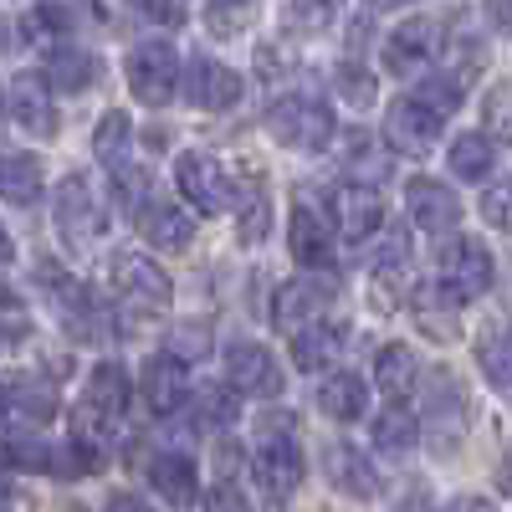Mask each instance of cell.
Masks as SVG:
<instances>
[{
	"mask_svg": "<svg viewBox=\"0 0 512 512\" xmlns=\"http://www.w3.org/2000/svg\"><path fill=\"white\" fill-rule=\"evenodd\" d=\"M149 487L169 502V507H195L200 497V466L190 451H159L149 461Z\"/></svg>",
	"mask_w": 512,
	"mask_h": 512,
	"instance_id": "cell-19",
	"label": "cell"
},
{
	"mask_svg": "<svg viewBox=\"0 0 512 512\" xmlns=\"http://www.w3.org/2000/svg\"><path fill=\"white\" fill-rule=\"evenodd\" d=\"M436 52H441V26L431 16H415L384 36V67L395 77H415L420 67L436 62Z\"/></svg>",
	"mask_w": 512,
	"mask_h": 512,
	"instance_id": "cell-13",
	"label": "cell"
},
{
	"mask_svg": "<svg viewBox=\"0 0 512 512\" xmlns=\"http://www.w3.org/2000/svg\"><path fill=\"white\" fill-rule=\"evenodd\" d=\"M446 159H451V175H461V180H487L492 164H497V144L472 128V134H456V139H451Z\"/></svg>",
	"mask_w": 512,
	"mask_h": 512,
	"instance_id": "cell-31",
	"label": "cell"
},
{
	"mask_svg": "<svg viewBox=\"0 0 512 512\" xmlns=\"http://www.w3.org/2000/svg\"><path fill=\"white\" fill-rule=\"evenodd\" d=\"M82 21H93L88 0H36V26H47V31H77Z\"/></svg>",
	"mask_w": 512,
	"mask_h": 512,
	"instance_id": "cell-36",
	"label": "cell"
},
{
	"mask_svg": "<svg viewBox=\"0 0 512 512\" xmlns=\"http://www.w3.org/2000/svg\"><path fill=\"white\" fill-rule=\"evenodd\" d=\"M441 512H497L492 502H482V497H456V502H446Z\"/></svg>",
	"mask_w": 512,
	"mask_h": 512,
	"instance_id": "cell-48",
	"label": "cell"
},
{
	"mask_svg": "<svg viewBox=\"0 0 512 512\" xmlns=\"http://www.w3.org/2000/svg\"><path fill=\"white\" fill-rule=\"evenodd\" d=\"M251 6H256V0H210V31H216V36L241 31L246 16H251Z\"/></svg>",
	"mask_w": 512,
	"mask_h": 512,
	"instance_id": "cell-40",
	"label": "cell"
},
{
	"mask_svg": "<svg viewBox=\"0 0 512 512\" xmlns=\"http://www.w3.org/2000/svg\"><path fill=\"white\" fill-rule=\"evenodd\" d=\"M0 52H6V21H0Z\"/></svg>",
	"mask_w": 512,
	"mask_h": 512,
	"instance_id": "cell-52",
	"label": "cell"
},
{
	"mask_svg": "<svg viewBox=\"0 0 512 512\" xmlns=\"http://www.w3.org/2000/svg\"><path fill=\"white\" fill-rule=\"evenodd\" d=\"M323 472H328V482H333L338 492H344V497H359V502L379 497V477H374L369 456H364V451H354L349 441H333V446L323 451Z\"/></svg>",
	"mask_w": 512,
	"mask_h": 512,
	"instance_id": "cell-22",
	"label": "cell"
},
{
	"mask_svg": "<svg viewBox=\"0 0 512 512\" xmlns=\"http://www.w3.org/2000/svg\"><path fill=\"white\" fill-rule=\"evenodd\" d=\"M487 16H492V26L502 31V26H507V0H487Z\"/></svg>",
	"mask_w": 512,
	"mask_h": 512,
	"instance_id": "cell-49",
	"label": "cell"
},
{
	"mask_svg": "<svg viewBox=\"0 0 512 512\" xmlns=\"http://www.w3.org/2000/svg\"><path fill=\"white\" fill-rule=\"evenodd\" d=\"M41 82L57 93H82V88H93L98 82V57L93 52H82V47H57L47 57V72H41Z\"/></svg>",
	"mask_w": 512,
	"mask_h": 512,
	"instance_id": "cell-30",
	"label": "cell"
},
{
	"mask_svg": "<svg viewBox=\"0 0 512 512\" xmlns=\"http://www.w3.org/2000/svg\"><path fill=\"white\" fill-rule=\"evenodd\" d=\"M333 297H338V282H333L328 272H303V277H292V282L277 287V297H272V323H277L282 333H292V328H303V323H313V318H328Z\"/></svg>",
	"mask_w": 512,
	"mask_h": 512,
	"instance_id": "cell-9",
	"label": "cell"
},
{
	"mask_svg": "<svg viewBox=\"0 0 512 512\" xmlns=\"http://www.w3.org/2000/svg\"><path fill=\"white\" fill-rule=\"evenodd\" d=\"M487 123H492V134H507V88H492V98H487Z\"/></svg>",
	"mask_w": 512,
	"mask_h": 512,
	"instance_id": "cell-46",
	"label": "cell"
},
{
	"mask_svg": "<svg viewBox=\"0 0 512 512\" xmlns=\"http://www.w3.org/2000/svg\"><path fill=\"white\" fill-rule=\"evenodd\" d=\"M338 93H344L349 103H359V108H369L374 103V77L359 62H344V67H338Z\"/></svg>",
	"mask_w": 512,
	"mask_h": 512,
	"instance_id": "cell-41",
	"label": "cell"
},
{
	"mask_svg": "<svg viewBox=\"0 0 512 512\" xmlns=\"http://www.w3.org/2000/svg\"><path fill=\"white\" fill-rule=\"evenodd\" d=\"M425 415H431V431L441 436V451H456V441H461V415H466V395H461V384H456L451 369H436ZM436 436H431V441H436Z\"/></svg>",
	"mask_w": 512,
	"mask_h": 512,
	"instance_id": "cell-23",
	"label": "cell"
},
{
	"mask_svg": "<svg viewBox=\"0 0 512 512\" xmlns=\"http://www.w3.org/2000/svg\"><path fill=\"white\" fill-rule=\"evenodd\" d=\"M267 134L282 149H292V154H323L333 144V134H338V118L313 93H282L267 108Z\"/></svg>",
	"mask_w": 512,
	"mask_h": 512,
	"instance_id": "cell-3",
	"label": "cell"
},
{
	"mask_svg": "<svg viewBox=\"0 0 512 512\" xmlns=\"http://www.w3.org/2000/svg\"><path fill=\"white\" fill-rule=\"evenodd\" d=\"M384 164H390V159L374 154V144H369L364 134L349 139V175H354V185H369V190H374V180L384 175Z\"/></svg>",
	"mask_w": 512,
	"mask_h": 512,
	"instance_id": "cell-39",
	"label": "cell"
},
{
	"mask_svg": "<svg viewBox=\"0 0 512 512\" xmlns=\"http://www.w3.org/2000/svg\"><path fill=\"white\" fill-rule=\"evenodd\" d=\"M26 333H31L26 313H21V308H11V303H0V354H6V349H16Z\"/></svg>",
	"mask_w": 512,
	"mask_h": 512,
	"instance_id": "cell-44",
	"label": "cell"
},
{
	"mask_svg": "<svg viewBox=\"0 0 512 512\" xmlns=\"http://www.w3.org/2000/svg\"><path fill=\"white\" fill-rule=\"evenodd\" d=\"M231 210H236V226H241V241L246 246L267 241V231H272V200H267L262 185H236Z\"/></svg>",
	"mask_w": 512,
	"mask_h": 512,
	"instance_id": "cell-32",
	"label": "cell"
},
{
	"mask_svg": "<svg viewBox=\"0 0 512 512\" xmlns=\"http://www.w3.org/2000/svg\"><path fill=\"white\" fill-rule=\"evenodd\" d=\"M180 88H185L190 108H200V113H226V108L241 103L246 82H241V72H231V67L216 62V57H190V62L180 67Z\"/></svg>",
	"mask_w": 512,
	"mask_h": 512,
	"instance_id": "cell-10",
	"label": "cell"
},
{
	"mask_svg": "<svg viewBox=\"0 0 512 512\" xmlns=\"http://www.w3.org/2000/svg\"><path fill=\"white\" fill-rule=\"evenodd\" d=\"M123 77H128V93H134L144 108H164L180 93V57H175L169 41H139L123 62Z\"/></svg>",
	"mask_w": 512,
	"mask_h": 512,
	"instance_id": "cell-7",
	"label": "cell"
},
{
	"mask_svg": "<svg viewBox=\"0 0 512 512\" xmlns=\"http://www.w3.org/2000/svg\"><path fill=\"white\" fill-rule=\"evenodd\" d=\"M251 472H256V482H262L272 497H292L297 487H303L308 461H303V446H297L287 415L267 420L262 431H256V441H251Z\"/></svg>",
	"mask_w": 512,
	"mask_h": 512,
	"instance_id": "cell-4",
	"label": "cell"
},
{
	"mask_svg": "<svg viewBox=\"0 0 512 512\" xmlns=\"http://www.w3.org/2000/svg\"><path fill=\"white\" fill-rule=\"evenodd\" d=\"M108 292H113V303L128 308L134 318H159L175 303V282H169V272L159 262H149L144 251H113Z\"/></svg>",
	"mask_w": 512,
	"mask_h": 512,
	"instance_id": "cell-2",
	"label": "cell"
},
{
	"mask_svg": "<svg viewBox=\"0 0 512 512\" xmlns=\"http://www.w3.org/2000/svg\"><path fill=\"white\" fill-rule=\"evenodd\" d=\"M139 395H144L149 415H159V420L180 415V410L190 405V369H185V359H175V354H154V359L144 364Z\"/></svg>",
	"mask_w": 512,
	"mask_h": 512,
	"instance_id": "cell-14",
	"label": "cell"
},
{
	"mask_svg": "<svg viewBox=\"0 0 512 512\" xmlns=\"http://www.w3.org/2000/svg\"><path fill=\"white\" fill-rule=\"evenodd\" d=\"M226 384L246 400H277L282 369H277L272 349H262V344H231L226 349Z\"/></svg>",
	"mask_w": 512,
	"mask_h": 512,
	"instance_id": "cell-12",
	"label": "cell"
},
{
	"mask_svg": "<svg viewBox=\"0 0 512 512\" xmlns=\"http://www.w3.org/2000/svg\"><path fill=\"white\" fill-rule=\"evenodd\" d=\"M405 210H410V221L420 231H431V236H451L461 226V200L451 185L431 180V175H415L405 185Z\"/></svg>",
	"mask_w": 512,
	"mask_h": 512,
	"instance_id": "cell-15",
	"label": "cell"
},
{
	"mask_svg": "<svg viewBox=\"0 0 512 512\" xmlns=\"http://www.w3.org/2000/svg\"><path fill=\"white\" fill-rule=\"evenodd\" d=\"M205 512H251V502H246L241 482L221 477V482H210V492H205Z\"/></svg>",
	"mask_w": 512,
	"mask_h": 512,
	"instance_id": "cell-42",
	"label": "cell"
},
{
	"mask_svg": "<svg viewBox=\"0 0 512 512\" xmlns=\"http://www.w3.org/2000/svg\"><path fill=\"white\" fill-rule=\"evenodd\" d=\"M41 287H47L57 297V308H62V328H72L77 338H98L103 333V318H98V303L88 292H82L72 277H62L57 267H41Z\"/></svg>",
	"mask_w": 512,
	"mask_h": 512,
	"instance_id": "cell-21",
	"label": "cell"
},
{
	"mask_svg": "<svg viewBox=\"0 0 512 512\" xmlns=\"http://www.w3.org/2000/svg\"><path fill=\"white\" fill-rule=\"evenodd\" d=\"M405 262H410V236L395 231L390 241H384V251L374 256V277H395V272H405Z\"/></svg>",
	"mask_w": 512,
	"mask_h": 512,
	"instance_id": "cell-43",
	"label": "cell"
},
{
	"mask_svg": "<svg viewBox=\"0 0 512 512\" xmlns=\"http://www.w3.org/2000/svg\"><path fill=\"white\" fill-rule=\"evenodd\" d=\"M436 282L456 303H477L492 292V251L477 236H451L436 256Z\"/></svg>",
	"mask_w": 512,
	"mask_h": 512,
	"instance_id": "cell-6",
	"label": "cell"
},
{
	"mask_svg": "<svg viewBox=\"0 0 512 512\" xmlns=\"http://www.w3.org/2000/svg\"><path fill=\"white\" fill-rule=\"evenodd\" d=\"M57 231L77 251H88V246L103 241V231H108V200L93 190L88 175H67L57 185Z\"/></svg>",
	"mask_w": 512,
	"mask_h": 512,
	"instance_id": "cell-5",
	"label": "cell"
},
{
	"mask_svg": "<svg viewBox=\"0 0 512 512\" xmlns=\"http://www.w3.org/2000/svg\"><path fill=\"white\" fill-rule=\"evenodd\" d=\"M333 210H338V231H344V241H369L379 226H384V200L369 190V185H344L333 195Z\"/></svg>",
	"mask_w": 512,
	"mask_h": 512,
	"instance_id": "cell-24",
	"label": "cell"
},
{
	"mask_svg": "<svg viewBox=\"0 0 512 512\" xmlns=\"http://www.w3.org/2000/svg\"><path fill=\"white\" fill-rule=\"evenodd\" d=\"M415 436H420V425H415L410 405H390V410L374 420V446L384 456H410L415 451Z\"/></svg>",
	"mask_w": 512,
	"mask_h": 512,
	"instance_id": "cell-33",
	"label": "cell"
},
{
	"mask_svg": "<svg viewBox=\"0 0 512 512\" xmlns=\"http://www.w3.org/2000/svg\"><path fill=\"white\" fill-rule=\"evenodd\" d=\"M349 344V323H338V318H313L303 328H292V364L313 374V369H328L338 354H344Z\"/></svg>",
	"mask_w": 512,
	"mask_h": 512,
	"instance_id": "cell-17",
	"label": "cell"
},
{
	"mask_svg": "<svg viewBox=\"0 0 512 512\" xmlns=\"http://www.w3.org/2000/svg\"><path fill=\"white\" fill-rule=\"evenodd\" d=\"M482 216L492 231H507V185H492L487 200H482Z\"/></svg>",
	"mask_w": 512,
	"mask_h": 512,
	"instance_id": "cell-45",
	"label": "cell"
},
{
	"mask_svg": "<svg viewBox=\"0 0 512 512\" xmlns=\"http://www.w3.org/2000/svg\"><path fill=\"white\" fill-rule=\"evenodd\" d=\"M410 313H415V323L431 333V338H441V344L461 333V303H456V297H451L436 277L420 282V287L410 292Z\"/></svg>",
	"mask_w": 512,
	"mask_h": 512,
	"instance_id": "cell-26",
	"label": "cell"
},
{
	"mask_svg": "<svg viewBox=\"0 0 512 512\" xmlns=\"http://www.w3.org/2000/svg\"><path fill=\"white\" fill-rule=\"evenodd\" d=\"M93 154H98V164L108 169V175H128V169H134V128H128V113L113 108V113L98 123Z\"/></svg>",
	"mask_w": 512,
	"mask_h": 512,
	"instance_id": "cell-29",
	"label": "cell"
},
{
	"mask_svg": "<svg viewBox=\"0 0 512 512\" xmlns=\"http://www.w3.org/2000/svg\"><path fill=\"white\" fill-rule=\"evenodd\" d=\"M41 195H47V175H41L36 154H0V200L26 210Z\"/></svg>",
	"mask_w": 512,
	"mask_h": 512,
	"instance_id": "cell-27",
	"label": "cell"
},
{
	"mask_svg": "<svg viewBox=\"0 0 512 512\" xmlns=\"http://www.w3.org/2000/svg\"><path fill=\"white\" fill-rule=\"evenodd\" d=\"M441 128H446L441 113H431V108L415 103V98H400L390 113H384V144H390L395 154H405V159H420V154L436 149Z\"/></svg>",
	"mask_w": 512,
	"mask_h": 512,
	"instance_id": "cell-11",
	"label": "cell"
},
{
	"mask_svg": "<svg viewBox=\"0 0 512 512\" xmlns=\"http://www.w3.org/2000/svg\"><path fill=\"white\" fill-rule=\"evenodd\" d=\"M318 410L338 425H354L369 415V384L354 374V369H333L323 384H318Z\"/></svg>",
	"mask_w": 512,
	"mask_h": 512,
	"instance_id": "cell-25",
	"label": "cell"
},
{
	"mask_svg": "<svg viewBox=\"0 0 512 512\" xmlns=\"http://www.w3.org/2000/svg\"><path fill=\"white\" fill-rule=\"evenodd\" d=\"M123 405H128V374H123L118 364H98V369L88 374V390H82V400H77L72 415H67L72 441L103 451V446L113 441V425H118Z\"/></svg>",
	"mask_w": 512,
	"mask_h": 512,
	"instance_id": "cell-1",
	"label": "cell"
},
{
	"mask_svg": "<svg viewBox=\"0 0 512 512\" xmlns=\"http://www.w3.org/2000/svg\"><path fill=\"white\" fill-rule=\"evenodd\" d=\"M11 118L36 139H52L57 134V108H52V88L41 82L36 72H21L11 82Z\"/></svg>",
	"mask_w": 512,
	"mask_h": 512,
	"instance_id": "cell-20",
	"label": "cell"
},
{
	"mask_svg": "<svg viewBox=\"0 0 512 512\" xmlns=\"http://www.w3.org/2000/svg\"><path fill=\"white\" fill-rule=\"evenodd\" d=\"M415 354L405 344H384L374 354V384H379V395L390 400V405H405L415 395Z\"/></svg>",
	"mask_w": 512,
	"mask_h": 512,
	"instance_id": "cell-28",
	"label": "cell"
},
{
	"mask_svg": "<svg viewBox=\"0 0 512 512\" xmlns=\"http://www.w3.org/2000/svg\"><path fill=\"white\" fill-rule=\"evenodd\" d=\"M287 246L297 256V267H308V272H328V262H333V231L313 205H292Z\"/></svg>",
	"mask_w": 512,
	"mask_h": 512,
	"instance_id": "cell-18",
	"label": "cell"
},
{
	"mask_svg": "<svg viewBox=\"0 0 512 512\" xmlns=\"http://www.w3.org/2000/svg\"><path fill=\"white\" fill-rule=\"evenodd\" d=\"M134 221H139V236H144L154 251H190V241H195L190 216H185L180 205L159 200V195H149V200L134 205Z\"/></svg>",
	"mask_w": 512,
	"mask_h": 512,
	"instance_id": "cell-16",
	"label": "cell"
},
{
	"mask_svg": "<svg viewBox=\"0 0 512 512\" xmlns=\"http://www.w3.org/2000/svg\"><path fill=\"white\" fill-rule=\"evenodd\" d=\"M477 359H482V374L492 379V390H507V328L502 323H487L482 328Z\"/></svg>",
	"mask_w": 512,
	"mask_h": 512,
	"instance_id": "cell-34",
	"label": "cell"
},
{
	"mask_svg": "<svg viewBox=\"0 0 512 512\" xmlns=\"http://www.w3.org/2000/svg\"><path fill=\"white\" fill-rule=\"evenodd\" d=\"M175 190L200 210V216H226L231 210V195H236V180L226 175V164L205 149H185L175 159Z\"/></svg>",
	"mask_w": 512,
	"mask_h": 512,
	"instance_id": "cell-8",
	"label": "cell"
},
{
	"mask_svg": "<svg viewBox=\"0 0 512 512\" xmlns=\"http://www.w3.org/2000/svg\"><path fill=\"white\" fill-rule=\"evenodd\" d=\"M338 16V0H287V26L297 36H318Z\"/></svg>",
	"mask_w": 512,
	"mask_h": 512,
	"instance_id": "cell-35",
	"label": "cell"
},
{
	"mask_svg": "<svg viewBox=\"0 0 512 512\" xmlns=\"http://www.w3.org/2000/svg\"><path fill=\"white\" fill-rule=\"evenodd\" d=\"M108 512H154L144 497H134V492H113L108 497Z\"/></svg>",
	"mask_w": 512,
	"mask_h": 512,
	"instance_id": "cell-47",
	"label": "cell"
},
{
	"mask_svg": "<svg viewBox=\"0 0 512 512\" xmlns=\"http://www.w3.org/2000/svg\"><path fill=\"white\" fill-rule=\"evenodd\" d=\"M6 456H11V466H26V472H52L57 446H52L47 436L21 431V436H11V441H6Z\"/></svg>",
	"mask_w": 512,
	"mask_h": 512,
	"instance_id": "cell-37",
	"label": "cell"
},
{
	"mask_svg": "<svg viewBox=\"0 0 512 512\" xmlns=\"http://www.w3.org/2000/svg\"><path fill=\"white\" fill-rule=\"evenodd\" d=\"M11 256H16V251H11V236L0 231V267H11Z\"/></svg>",
	"mask_w": 512,
	"mask_h": 512,
	"instance_id": "cell-51",
	"label": "cell"
},
{
	"mask_svg": "<svg viewBox=\"0 0 512 512\" xmlns=\"http://www.w3.org/2000/svg\"><path fill=\"white\" fill-rule=\"evenodd\" d=\"M410 98H415V103H425L431 113H441V118H451V113H456V103H461V82H456L451 72H436V77H425Z\"/></svg>",
	"mask_w": 512,
	"mask_h": 512,
	"instance_id": "cell-38",
	"label": "cell"
},
{
	"mask_svg": "<svg viewBox=\"0 0 512 512\" xmlns=\"http://www.w3.org/2000/svg\"><path fill=\"white\" fill-rule=\"evenodd\" d=\"M369 11H400V6H415V0H364Z\"/></svg>",
	"mask_w": 512,
	"mask_h": 512,
	"instance_id": "cell-50",
	"label": "cell"
}]
</instances>
